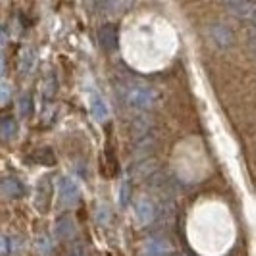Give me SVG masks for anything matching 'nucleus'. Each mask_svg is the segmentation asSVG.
Returning a JSON list of instances; mask_svg holds the SVG:
<instances>
[{
    "instance_id": "f257e3e1",
    "label": "nucleus",
    "mask_w": 256,
    "mask_h": 256,
    "mask_svg": "<svg viewBox=\"0 0 256 256\" xmlns=\"http://www.w3.org/2000/svg\"><path fill=\"white\" fill-rule=\"evenodd\" d=\"M124 98L129 106L137 110H152L160 102V92L146 83L135 81L124 87Z\"/></svg>"
},
{
    "instance_id": "f03ea898",
    "label": "nucleus",
    "mask_w": 256,
    "mask_h": 256,
    "mask_svg": "<svg viewBox=\"0 0 256 256\" xmlns=\"http://www.w3.org/2000/svg\"><path fill=\"white\" fill-rule=\"evenodd\" d=\"M54 200V183L50 178H42L37 183V194H35V206L38 212H48Z\"/></svg>"
},
{
    "instance_id": "7ed1b4c3",
    "label": "nucleus",
    "mask_w": 256,
    "mask_h": 256,
    "mask_svg": "<svg viewBox=\"0 0 256 256\" xmlns=\"http://www.w3.org/2000/svg\"><path fill=\"white\" fill-rule=\"evenodd\" d=\"M237 18L256 26V0H226Z\"/></svg>"
},
{
    "instance_id": "20e7f679",
    "label": "nucleus",
    "mask_w": 256,
    "mask_h": 256,
    "mask_svg": "<svg viewBox=\"0 0 256 256\" xmlns=\"http://www.w3.org/2000/svg\"><path fill=\"white\" fill-rule=\"evenodd\" d=\"M58 194H60L62 206H74L77 204L81 191H79V185L72 178H62L58 183Z\"/></svg>"
},
{
    "instance_id": "39448f33",
    "label": "nucleus",
    "mask_w": 256,
    "mask_h": 256,
    "mask_svg": "<svg viewBox=\"0 0 256 256\" xmlns=\"http://www.w3.org/2000/svg\"><path fill=\"white\" fill-rule=\"evenodd\" d=\"M133 214H135V220L139 226H148L156 218V206L148 198H139L133 206Z\"/></svg>"
},
{
    "instance_id": "423d86ee",
    "label": "nucleus",
    "mask_w": 256,
    "mask_h": 256,
    "mask_svg": "<svg viewBox=\"0 0 256 256\" xmlns=\"http://www.w3.org/2000/svg\"><path fill=\"white\" fill-rule=\"evenodd\" d=\"M98 40H100V46L104 50L114 52L118 48V42H120V31L114 24H106L100 27L98 31Z\"/></svg>"
},
{
    "instance_id": "0eeeda50",
    "label": "nucleus",
    "mask_w": 256,
    "mask_h": 256,
    "mask_svg": "<svg viewBox=\"0 0 256 256\" xmlns=\"http://www.w3.org/2000/svg\"><path fill=\"white\" fill-rule=\"evenodd\" d=\"M56 239H60L62 243H68L72 241L74 237H77V231H76V222L70 218V216H60L56 220Z\"/></svg>"
},
{
    "instance_id": "6e6552de",
    "label": "nucleus",
    "mask_w": 256,
    "mask_h": 256,
    "mask_svg": "<svg viewBox=\"0 0 256 256\" xmlns=\"http://www.w3.org/2000/svg\"><path fill=\"white\" fill-rule=\"evenodd\" d=\"M89 108H90V114L94 116L96 122H106L108 116H110L108 104L104 102V98L100 94H96V92H92L89 96Z\"/></svg>"
},
{
    "instance_id": "1a4fd4ad",
    "label": "nucleus",
    "mask_w": 256,
    "mask_h": 256,
    "mask_svg": "<svg viewBox=\"0 0 256 256\" xmlns=\"http://www.w3.org/2000/svg\"><path fill=\"white\" fill-rule=\"evenodd\" d=\"M0 189H2V192L6 196H10V198L24 196V185L16 180V178H4V180L0 181Z\"/></svg>"
},
{
    "instance_id": "9d476101",
    "label": "nucleus",
    "mask_w": 256,
    "mask_h": 256,
    "mask_svg": "<svg viewBox=\"0 0 256 256\" xmlns=\"http://www.w3.org/2000/svg\"><path fill=\"white\" fill-rule=\"evenodd\" d=\"M212 38L220 46H231L233 44V35L226 26H214L212 27Z\"/></svg>"
},
{
    "instance_id": "9b49d317",
    "label": "nucleus",
    "mask_w": 256,
    "mask_h": 256,
    "mask_svg": "<svg viewBox=\"0 0 256 256\" xmlns=\"http://www.w3.org/2000/svg\"><path fill=\"white\" fill-rule=\"evenodd\" d=\"M18 133V122L14 118H4L0 120V135L4 139H14Z\"/></svg>"
},
{
    "instance_id": "f8f14e48",
    "label": "nucleus",
    "mask_w": 256,
    "mask_h": 256,
    "mask_svg": "<svg viewBox=\"0 0 256 256\" xmlns=\"http://www.w3.org/2000/svg\"><path fill=\"white\" fill-rule=\"evenodd\" d=\"M66 244H68V256H87V246L79 237H74Z\"/></svg>"
},
{
    "instance_id": "ddd939ff",
    "label": "nucleus",
    "mask_w": 256,
    "mask_h": 256,
    "mask_svg": "<svg viewBox=\"0 0 256 256\" xmlns=\"http://www.w3.org/2000/svg\"><path fill=\"white\" fill-rule=\"evenodd\" d=\"M16 252V241L8 235H0V256H10Z\"/></svg>"
},
{
    "instance_id": "4468645a",
    "label": "nucleus",
    "mask_w": 256,
    "mask_h": 256,
    "mask_svg": "<svg viewBox=\"0 0 256 256\" xmlns=\"http://www.w3.org/2000/svg\"><path fill=\"white\" fill-rule=\"evenodd\" d=\"M35 158H37L40 164H44V166L56 164V156H54V152H52L50 148H40V150L35 154Z\"/></svg>"
},
{
    "instance_id": "2eb2a0df",
    "label": "nucleus",
    "mask_w": 256,
    "mask_h": 256,
    "mask_svg": "<svg viewBox=\"0 0 256 256\" xmlns=\"http://www.w3.org/2000/svg\"><path fill=\"white\" fill-rule=\"evenodd\" d=\"M56 90H58V81H56V77L52 76V74H48L46 81H44V96H54Z\"/></svg>"
},
{
    "instance_id": "dca6fc26",
    "label": "nucleus",
    "mask_w": 256,
    "mask_h": 256,
    "mask_svg": "<svg viewBox=\"0 0 256 256\" xmlns=\"http://www.w3.org/2000/svg\"><path fill=\"white\" fill-rule=\"evenodd\" d=\"M35 64V56H33V50H26L24 56H22V72L24 74H29L31 68Z\"/></svg>"
},
{
    "instance_id": "f3484780",
    "label": "nucleus",
    "mask_w": 256,
    "mask_h": 256,
    "mask_svg": "<svg viewBox=\"0 0 256 256\" xmlns=\"http://www.w3.org/2000/svg\"><path fill=\"white\" fill-rule=\"evenodd\" d=\"M116 2H118V0H90L92 8H94V10H98V12H106V10L114 8Z\"/></svg>"
},
{
    "instance_id": "a211bd4d",
    "label": "nucleus",
    "mask_w": 256,
    "mask_h": 256,
    "mask_svg": "<svg viewBox=\"0 0 256 256\" xmlns=\"http://www.w3.org/2000/svg\"><path fill=\"white\" fill-rule=\"evenodd\" d=\"M129 202V181H124V185H122V204L128 206Z\"/></svg>"
},
{
    "instance_id": "6ab92c4d",
    "label": "nucleus",
    "mask_w": 256,
    "mask_h": 256,
    "mask_svg": "<svg viewBox=\"0 0 256 256\" xmlns=\"http://www.w3.org/2000/svg\"><path fill=\"white\" fill-rule=\"evenodd\" d=\"M29 106H31V100H29V96H24L22 98V112L26 116H29L31 114V110H29Z\"/></svg>"
},
{
    "instance_id": "aec40b11",
    "label": "nucleus",
    "mask_w": 256,
    "mask_h": 256,
    "mask_svg": "<svg viewBox=\"0 0 256 256\" xmlns=\"http://www.w3.org/2000/svg\"><path fill=\"white\" fill-rule=\"evenodd\" d=\"M2 96H4V87L0 85V98H2Z\"/></svg>"
}]
</instances>
